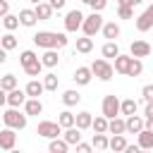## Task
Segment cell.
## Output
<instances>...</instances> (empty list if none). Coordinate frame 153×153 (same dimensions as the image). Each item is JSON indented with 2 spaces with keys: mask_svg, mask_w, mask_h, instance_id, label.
<instances>
[{
  "mask_svg": "<svg viewBox=\"0 0 153 153\" xmlns=\"http://www.w3.org/2000/svg\"><path fill=\"white\" fill-rule=\"evenodd\" d=\"M141 72H143V62H141V57H131V65H129L127 76H139Z\"/></svg>",
  "mask_w": 153,
  "mask_h": 153,
  "instance_id": "cell-32",
  "label": "cell"
},
{
  "mask_svg": "<svg viewBox=\"0 0 153 153\" xmlns=\"http://www.w3.org/2000/svg\"><path fill=\"white\" fill-rule=\"evenodd\" d=\"M91 122H93L91 112H86V110H84V112H79V115H76V127H79V129H88V127H91Z\"/></svg>",
  "mask_w": 153,
  "mask_h": 153,
  "instance_id": "cell-33",
  "label": "cell"
},
{
  "mask_svg": "<svg viewBox=\"0 0 153 153\" xmlns=\"http://www.w3.org/2000/svg\"><path fill=\"white\" fill-rule=\"evenodd\" d=\"M36 134H38V136H43V139H55V136H60V134H62V127H60V122L43 120V122H38Z\"/></svg>",
  "mask_w": 153,
  "mask_h": 153,
  "instance_id": "cell-5",
  "label": "cell"
},
{
  "mask_svg": "<svg viewBox=\"0 0 153 153\" xmlns=\"http://www.w3.org/2000/svg\"><path fill=\"white\" fill-rule=\"evenodd\" d=\"M33 12H36V17H38V22H48L50 17H53V5L50 2H38L36 7H33Z\"/></svg>",
  "mask_w": 153,
  "mask_h": 153,
  "instance_id": "cell-12",
  "label": "cell"
},
{
  "mask_svg": "<svg viewBox=\"0 0 153 153\" xmlns=\"http://www.w3.org/2000/svg\"><path fill=\"white\" fill-rule=\"evenodd\" d=\"M2 26L7 29V31H14L17 26H19V14L14 17V14H5L2 17Z\"/></svg>",
  "mask_w": 153,
  "mask_h": 153,
  "instance_id": "cell-34",
  "label": "cell"
},
{
  "mask_svg": "<svg viewBox=\"0 0 153 153\" xmlns=\"http://www.w3.org/2000/svg\"><path fill=\"white\" fill-rule=\"evenodd\" d=\"M143 115H146V117H153V100H148V103H146V110H143Z\"/></svg>",
  "mask_w": 153,
  "mask_h": 153,
  "instance_id": "cell-47",
  "label": "cell"
},
{
  "mask_svg": "<svg viewBox=\"0 0 153 153\" xmlns=\"http://www.w3.org/2000/svg\"><path fill=\"white\" fill-rule=\"evenodd\" d=\"M50 5H53V10H62L67 5V0H50Z\"/></svg>",
  "mask_w": 153,
  "mask_h": 153,
  "instance_id": "cell-46",
  "label": "cell"
},
{
  "mask_svg": "<svg viewBox=\"0 0 153 153\" xmlns=\"http://www.w3.org/2000/svg\"><path fill=\"white\" fill-rule=\"evenodd\" d=\"M65 141L69 143V146H76L79 141H81V129L74 124V127H67L65 129Z\"/></svg>",
  "mask_w": 153,
  "mask_h": 153,
  "instance_id": "cell-18",
  "label": "cell"
},
{
  "mask_svg": "<svg viewBox=\"0 0 153 153\" xmlns=\"http://www.w3.org/2000/svg\"><path fill=\"white\" fill-rule=\"evenodd\" d=\"M79 86H86L91 79H93V72H91V67H76V72H74V76H72Z\"/></svg>",
  "mask_w": 153,
  "mask_h": 153,
  "instance_id": "cell-13",
  "label": "cell"
},
{
  "mask_svg": "<svg viewBox=\"0 0 153 153\" xmlns=\"http://www.w3.org/2000/svg\"><path fill=\"white\" fill-rule=\"evenodd\" d=\"M146 12H148V17L153 19V5H148V10H146Z\"/></svg>",
  "mask_w": 153,
  "mask_h": 153,
  "instance_id": "cell-52",
  "label": "cell"
},
{
  "mask_svg": "<svg viewBox=\"0 0 153 153\" xmlns=\"http://www.w3.org/2000/svg\"><path fill=\"white\" fill-rule=\"evenodd\" d=\"M26 91H22V88H12V91H7V105L10 108H19V105H24L26 103Z\"/></svg>",
  "mask_w": 153,
  "mask_h": 153,
  "instance_id": "cell-9",
  "label": "cell"
},
{
  "mask_svg": "<svg viewBox=\"0 0 153 153\" xmlns=\"http://www.w3.org/2000/svg\"><path fill=\"white\" fill-rule=\"evenodd\" d=\"M5 14H10V2H7V0H0V19H2Z\"/></svg>",
  "mask_w": 153,
  "mask_h": 153,
  "instance_id": "cell-44",
  "label": "cell"
},
{
  "mask_svg": "<svg viewBox=\"0 0 153 153\" xmlns=\"http://www.w3.org/2000/svg\"><path fill=\"white\" fill-rule=\"evenodd\" d=\"M108 122H110V120H108L105 115H103V117H96V120L91 122V129H93V131H105V134H108Z\"/></svg>",
  "mask_w": 153,
  "mask_h": 153,
  "instance_id": "cell-37",
  "label": "cell"
},
{
  "mask_svg": "<svg viewBox=\"0 0 153 153\" xmlns=\"http://www.w3.org/2000/svg\"><path fill=\"white\" fill-rule=\"evenodd\" d=\"M117 5H131V0H117ZM134 7V5H131Z\"/></svg>",
  "mask_w": 153,
  "mask_h": 153,
  "instance_id": "cell-51",
  "label": "cell"
},
{
  "mask_svg": "<svg viewBox=\"0 0 153 153\" xmlns=\"http://www.w3.org/2000/svg\"><path fill=\"white\" fill-rule=\"evenodd\" d=\"M141 96H143V100L148 103V100H153V84H146L143 88H141Z\"/></svg>",
  "mask_w": 153,
  "mask_h": 153,
  "instance_id": "cell-42",
  "label": "cell"
},
{
  "mask_svg": "<svg viewBox=\"0 0 153 153\" xmlns=\"http://www.w3.org/2000/svg\"><path fill=\"white\" fill-rule=\"evenodd\" d=\"M91 72H93V76H98L100 81H110L112 79V74H115V67L108 62V60H93L91 62Z\"/></svg>",
  "mask_w": 153,
  "mask_h": 153,
  "instance_id": "cell-2",
  "label": "cell"
},
{
  "mask_svg": "<svg viewBox=\"0 0 153 153\" xmlns=\"http://www.w3.org/2000/svg\"><path fill=\"white\" fill-rule=\"evenodd\" d=\"M91 143H93V148H98V151H105V148L110 146V139L105 136V131H96Z\"/></svg>",
  "mask_w": 153,
  "mask_h": 153,
  "instance_id": "cell-26",
  "label": "cell"
},
{
  "mask_svg": "<svg viewBox=\"0 0 153 153\" xmlns=\"http://www.w3.org/2000/svg\"><path fill=\"white\" fill-rule=\"evenodd\" d=\"M141 2H143V0H131V5H141Z\"/></svg>",
  "mask_w": 153,
  "mask_h": 153,
  "instance_id": "cell-53",
  "label": "cell"
},
{
  "mask_svg": "<svg viewBox=\"0 0 153 153\" xmlns=\"http://www.w3.org/2000/svg\"><path fill=\"white\" fill-rule=\"evenodd\" d=\"M103 17H100V12H91L88 17H84V24H81V29H84V36H96L100 29H103Z\"/></svg>",
  "mask_w": 153,
  "mask_h": 153,
  "instance_id": "cell-3",
  "label": "cell"
},
{
  "mask_svg": "<svg viewBox=\"0 0 153 153\" xmlns=\"http://www.w3.org/2000/svg\"><path fill=\"white\" fill-rule=\"evenodd\" d=\"M124 122H127V131H129V134H139V131L146 127V120H141L136 112H134V115H129Z\"/></svg>",
  "mask_w": 153,
  "mask_h": 153,
  "instance_id": "cell-11",
  "label": "cell"
},
{
  "mask_svg": "<svg viewBox=\"0 0 153 153\" xmlns=\"http://www.w3.org/2000/svg\"><path fill=\"white\" fill-rule=\"evenodd\" d=\"M81 24H84L81 10H69L67 17H65V29L67 31H76V29H81Z\"/></svg>",
  "mask_w": 153,
  "mask_h": 153,
  "instance_id": "cell-7",
  "label": "cell"
},
{
  "mask_svg": "<svg viewBox=\"0 0 153 153\" xmlns=\"http://www.w3.org/2000/svg\"><path fill=\"white\" fill-rule=\"evenodd\" d=\"M79 100H81V93H79V91H74V88H69V91H65V93H62V103H65L67 108L76 105Z\"/></svg>",
  "mask_w": 153,
  "mask_h": 153,
  "instance_id": "cell-23",
  "label": "cell"
},
{
  "mask_svg": "<svg viewBox=\"0 0 153 153\" xmlns=\"http://www.w3.org/2000/svg\"><path fill=\"white\" fill-rule=\"evenodd\" d=\"M81 2H86V5H91V0H81Z\"/></svg>",
  "mask_w": 153,
  "mask_h": 153,
  "instance_id": "cell-55",
  "label": "cell"
},
{
  "mask_svg": "<svg viewBox=\"0 0 153 153\" xmlns=\"http://www.w3.org/2000/svg\"><path fill=\"white\" fill-rule=\"evenodd\" d=\"M100 53H103V57H117V55H120V48H117V43H115V41H108V43L103 45V50H100Z\"/></svg>",
  "mask_w": 153,
  "mask_h": 153,
  "instance_id": "cell-31",
  "label": "cell"
},
{
  "mask_svg": "<svg viewBox=\"0 0 153 153\" xmlns=\"http://www.w3.org/2000/svg\"><path fill=\"white\" fill-rule=\"evenodd\" d=\"M0 86H2L5 91L17 88V76H14V74H5V76H0Z\"/></svg>",
  "mask_w": 153,
  "mask_h": 153,
  "instance_id": "cell-36",
  "label": "cell"
},
{
  "mask_svg": "<svg viewBox=\"0 0 153 153\" xmlns=\"http://www.w3.org/2000/svg\"><path fill=\"white\" fill-rule=\"evenodd\" d=\"M36 22H38V17H36L33 10H22V12H19V24H22V26H33Z\"/></svg>",
  "mask_w": 153,
  "mask_h": 153,
  "instance_id": "cell-20",
  "label": "cell"
},
{
  "mask_svg": "<svg viewBox=\"0 0 153 153\" xmlns=\"http://www.w3.org/2000/svg\"><path fill=\"white\" fill-rule=\"evenodd\" d=\"M26 112L22 115L17 108H10L5 115H2V122H5V127H12V129H24L26 127Z\"/></svg>",
  "mask_w": 153,
  "mask_h": 153,
  "instance_id": "cell-4",
  "label": "cell"
},
{
  "mask_svg": "<svg viewBox=\"0 0 153 153\" xmlns=\"http://www.w3.org/2000/svg\"><path fill=\"white\" fill-rule=\"evenodd\" d=\"M41 69H43V62H41V60H36V62H31V65H26V67H24V72H26L29 76H38V74H41Z\"/></svg>",
  "mask_w": 153,
  "mask_h": 153,
  "instance_id": "cell-39",
  "label": "cell"
},
{
  "mask_svg": "<svg viewBox=\"0 0 153 153\" xmlns=\"http://www.w3.org/2000/svg\"><path fill=\"white\" fill-rule=\"evenodd\" d=\"M108 131H110V134H124V131H127V122H124L122 117H110Z\"/></svg>",
  "mask_w": 153,
  "mask_h": 153,
  "instance_id": "cell-17",
  "label": "cell"
},
{
  "mask_svg": "<svg viewBox=\"0 0 153 153\" xmlns=\"http://www.w3.org/2000/svg\"><path fill=\"white\" fill-rule=\"evenodd\" d=\"M136 108H139V103H136L134 98H124V100L120 103V112H122V115H127V117H129V115H134V112H136Z\"/></svg>",
  "mask_w": 153,
  "mask_h": 153,
  "instance_id": "cell-24",
  "label": "cell"
},
{
  "mask_svg": "<svg viewBox=\"0 0 153 153\" xmlns=\"http://www.w3.org/2000/svg\"><path fill=\"white\" fill-rule=\"evenodd\" d=\"M29 2H33V5H38V2H41V0H29Z\"/></svg>",
  "mask_w": 153,
  "mask_h": 153,
  "instance_id": "cell-54",
  "label": "cell"
},
{
  "mask_svg": "<svg viewBox=\"0 0 153 153\" xmlns=\"http://www.w3.org/2000/svg\"><path fill=\"white\" fill-rule=\"evenodd\" d=\"M24 112L26 115H41L43 112V103L38 100V98H26V103H24Z\"/></svg>",
  "mask_w": 153,
  "mask_h": 153,
  "instance_id": "cell-15",
  "label": "cell"
},
{
  "mask_svg": "<svg viewBox=\"0 0 153 153\" xmlns=\"http://www.w3.org/2000/svg\"><path fill=\"white\" fill-rule=\"evenodd\" d=\"M57 60H60V57H57V50H55V48H48V50L43 53V57H41L43 67H55Z\"/></svg>",
  "mask_w": 153,
  "mask_h": 153,
  "instance_id": "cell-22",
  "label": "cell"
},
{
  "mask_svg": "<svg viewBox=\"0 0 153 153\" xmlns=\"http://www.w3.org/2000/svg\"><path fill=\"white\" fill-rule=\"evenodd\" d=\"M146 127H148V129L153 131V117H146Z\"/></svg>",
  "mask_w": 153,
  "mask_h": 153,
  "instance_id": "cell-50",
  "label": "cell"
},
{
  "mask_svg": "<svg viewBox=\"0 0 153 153\" xmlns=\"http://www.w3.org/2000/svg\"><path fill=\"white\" fill-rule=\"evenodd\" d=\"M91 148H93V143H81V141L76 143V151H79V153H88Z\"/></svg>",
  "mask_w": 153,
  "mask_h": 153,
  "instance_id": "cell-45",
  "label": "cell"
},
{
  "mask_svg": "<svg viewBox=\"0 0 153 153\" xmlns=\"http://www.w3.org/2000/svg\"><path fill=\"white\" fill-rule=\"evenodd\" d=\"M91 50H93V38L91 36L76 38V53H91Z\"/></svg>",
  "mask_w": 153,
  "mask_h": 153,
  "instance_id": "cell-29",
  "label": "cell"
},
{
  "mask_svg": "<svg viewBox=\"0 0 153 153\" xmlns=\"http://www.w3.org/2000/svg\"><path fill=\"white\" fill-rule=\"evenodd\" d=\"M5 103H7V91H5L2 86H0V108H2Z\"/></svg>",
  "mask_w": 153,
  "mask_h": 153,
  "instance_id": "cell-48",
  "label": "cell"
},
{
  "mask_svg": "<svg viewBox=\"0 0 153 153\" xmlns=\"http://www.w3.org/2000/svg\"><path fill=\"white\" fill-rule=\"evenodd\" d=\"M14 143H17V134H14V129H12V127L2 129V131H0V148H2V151H12Z\"/></svg>",
  "mask_w": 153,
  "mask_h": 153,
  "instance_id": "cell-8",
  "label": "cell"
},
{
  "mask_svg": "<svg viewBox=\"0 0 153 153\" xmlns=\"http://www.w3.org/2000/svg\"><path fill=\"white\" fill-rule=\"evenodd\" d=\"M24 91H26V96H29V98H38V96L45 91V86H43V81H36V79H31V81L26 84V88H24Z\"/></svg>",
  "mask_w": 153,
  "mask_h": 153,
  "instance_id": "cell-16",
  "label": "cell"
},
{
  "mask_svg": "<svg viewBox=\"0 0 153 153\" xmlns=\"http://www.w3.org/2000/svg\"><path fill=\"white\" fill-rule=\"evenodd\" d=\"M117 14H120V19H131L134 17V7L131 5H117Z\"/></svg>",
  "mask_w": 153,
  "mask_h": 153,
  "instance_id": "cell-40",
  "label": "cell"
},
{
  "mask_svg": "<svg viewBox=\"0 0 153 153\" xmlns=\"http://www.w3.org/2000/svg\"><path fill=\"white\" fill-rule=\"evenodd\" d=\"M139 148H153V131L148 127L139 131Z\"/></svg>",
  "mask_w": 153,
  "mask_h": 153,
  "instance_id": "cell-19",
  "label": "cell"
},
{
  "mask_svg": "<svg viewBox=\"0 0 153 153\" xmlns=\"http://www.w3.org/2000/svg\"><path fill=\"white\" fill-rule=\"evenodd\" d=\"M43 86H45V91H57V76L55 74H45L43 76Z\"/></svg>",
  "mask_w": 153,
  "mask_h": 153,
  "instance_id": "cell-41",
  "label": "cell"
},
{
  "mask_svg": "<svg viewBox=\"0 0 153 153\" xmlns=\"http://www.w3.org/2000/svg\"><path fill=\"white\" fill-rule=\"evenodd\" d=\"M105 5H108V0H91V10H93V12L105 10Z\"/></svg>",
  "mask_w": 153,
  "mask_h": 153,
  "instance_id": "cell-43",
  "label": "cell"
},
{
  "mask_svg": "<svg viewBox=\"0 0 153 153\" xmlns=\"http://www.w3.org/2000/svg\"><path fill=\"white\" fill-rule=\"evenodd\" d=\"M129 65H131V55H117L115 57V72L117 74H127L129 72Z\"/></svg>",
  "mask_w": 153,
  "mask_h": 153,
  "instance_id": "cell-14",
  "label": "cell"
},
{
  "mask_svg": "<svg viewBox=\"0 0 153 153\" xmlns=\"http://www.w3.org/2000/svg\"><path fill=\"white\" fill-rule=\"evenodd\" d=\"M129 50H131V57H148V55H151V43H146V41H134Z\"/></svg>",
  "mask_w": 153,
  "mask_h": 153,
  "instance_id": "cell-10",
  "label": "cell"
},
{
  "mask_svg": "<svg viewBox=\"0 0 153 153\" xmlns=\"http://www.w3.org/2000/svg\"><path fill=\"white\" fill-rule=\"evenodd\" d=\"M38 60V55L33 53V50H24L22 55H19V62H22V67H26V65H31V62H36Z\"/></svg>",
  "mask_w": 153,
  "mask_h": 153,
  "instance_id": "cell-38",
  "label": "cell"
},
{
  "mask_svg": "<svg viewBox=\"0 0 153 153\" xmlns=\"http://www.w3.org/2000/svg\"><path fill=\"white\" fill-rule=\"evenodd\" d=\"M0 45H2L5 50H14V48H17V38L12 36V31L5 33V36H0Z\"/></svg>",
  "mask_w": 153,
  "mask_h": 153,
  "instance_id": "cell-35",
  "label": "cell"
},
{
  "mask_svg": "<svg viewBox=\"0 0 153 153\" xmlns=\"http://www.w3.org/2000/svg\"><path fill=\"white\" fill-rule=\"evenodd\" d=\"M57 122H60V127H62V129L74 127V124H76V115H72L69 110H62V112H60V117H57Z\"/></svg>",
  "mask_w": 153,
  "mask_h": 153,
  "instance_id": "cell-25",
  "label": "cell"
},
{
  "mask_svg": "<svg viewBox=\"0 0 153 153\" xmlns=\"http://www.w3.org/2000/svg\"><path fill=\"white\" fill-rule=\"evenodd\" d=\"M67 148H69V143L65 141V139H50V146H48V151L50 153H67Z\"/></svg>",
  "mask_w": 153,
  "mask_h": 153,
  "instance_id": "cell-27",
  "label": "cell"
},
{
  "mask_svg": "<svg viewBox=\"0 0 153 153\" xmlns=\"http://www.w3.org/2000/svg\"><path fill=\"white\" fill-rule=\"evenodd\" d=\"M5 62H7V50L0 45V65H5Z\"/></svg>",
  "mask_w": 153,
  "mask_h": 153,
  "instance_id": "cell-49",
  "label": "cell"
},
{
  "mask_svg": "<svg viewBox=\"0 0 153 153\" xmlns=\"http://www.w3.org/2000/svg\"><path fill=\"white\" fill-rule=\"evenodd\" d=\"M120 103H122V100H120L115 93L105 96V98H103V105H100V108H103V115H105L108 120H110V117H117V115H120Z\"/></svg>",
  "mask_w": 153,
  "mask_h": 153,
  "instance_id": "cell-6",
  "label": "cell"
},
{
  "mask_svg": "<svg viewBox=\"0 0 153 153\" xmlns=\"http://www.w3.org/2000/svg\"><path fill=\"white\" fill-rule=\"evenodd\" d=\"M100 31H103V36H105L108 41H115V38L120 36V26H117L115 22H108V24H103V29H100Z\"/></svg>",
  "mask_w": 153,
  "mask_h": 153,
  "instance_id": "cell-21",
  "label": "cell"
},
{
  "mask_svg": "<svg viewBox=\"0 0 153 153\" xmlns=\"http://www.w3.org/2000/svg\"><path fill=\"white\" fill-rule=\"evenodd\" d=\"M108 148H112V151H124V148H127V139H124V134H112Z\"/></svg>",
  "mask_w": 153,
  "mask_h": 153,
  "instance_id": "cell-30",
  "label": "cell"
},
{
  "mask_svg": "<svg viewBox=\"0 0 153 153\" xmlns=\"http://www.w3.org/2000/svg\"><path fill=\"white\" fill-rule=\"evenodd\" d=\"M136 29L139 31H151L153 29V19L148 17V12H143V14L136 17Z\"/></svg>",
  "mask_w": 153,
  "mask_h": 153,
  "instance_id": "cell-28",
  "label": "cell"
},
{
  "mask_svg": "<svg viewBox=\"0 0 153 153\" xmlns=\"http://www.w3.org/2000/svg\"><path fill=\"white\" fill-rule=\"evenodd\" d=\"M33 43L38 45V48H43V50H48V48H65L67 45V36L65 33H57V31H38L36 36H33Z\"/></svg>",
  "mask_w": 153,
  "mask_h": 153,
  "instance_id": "cell-1",
  "label": "cell"
}]
</instances>
